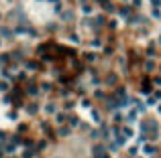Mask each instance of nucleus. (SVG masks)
<instances>
[{"instance_id":"f257e3e1","label":"nucleus","mask_w":161,"mask_h":158,"mask_svg":"<svg viewBox=\"0 0 161 158\" xmlns=\"http://www.w3.org/2000/svg\"><path fill=\"white\" fill-rule=\"evenodd\" d=\"M0 91H8V83H0Z\"/></svg>"},{"instance_id":"f03ea898","label":"nucleus","mask_w":161,"mask_h":158,"mask_svg":"<svg viewBox=\"0 0 161 158\" xmlns=\"http://www.w3.org/2000/svg\"><path fill=\"white\" fill-rule=\"evenodd\" d=\"M0 47H2V38H0Z\"/></svg>"}]
</instances>
